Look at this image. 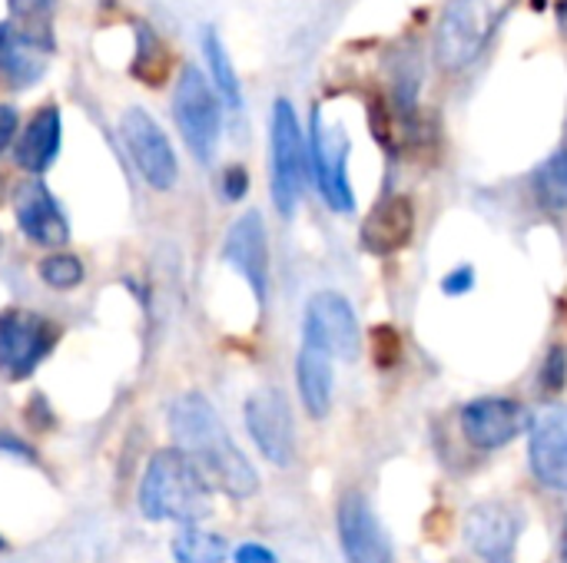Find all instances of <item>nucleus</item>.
Returning a JSON list of instances; mask_svg holds the SVG:
<instances>
[{
	"instance_id": "1",
	"label": "nucleus",
	"mask_w": 567,
	"mask_h": 563,
	"mask_svg": "<svg viewBox=\"0 0 567 563\" xmlns=\"http://www.w3.org/2000/svg\"><path fill=\"white\" fill-rule=\"evenodd\" d=\"M169 431L176 438V451L193 461L209 488H219L229 498H252L259 491V475L249 458L229 438L219 411L199 395L186 392L169 408Z\"/></svg>"
},
{
	"instance_id": "2",
	"label": "nucleus",
	"mask_w": 567,
	"mask_h": 563,
	"mask_svg": "<svg viewBox=\"0 0 567 563\" xmlns=\"http://www.w3.org/2000/svg\"><path fill=\"white\" fill-rule=\"evenodd\" d=\"M209 484L176 448L156 451L140 481V511L156 524H199L209 514Z\"/></svg>"
},
{
	"instance_id": "3",
	"label": "nucleus",
	"mask_w": 567,
	"mask_h": 563,
	"mask_svg": "<svg viewBox=\"0 0 567 563\" xmlns=\"http://www.w3.org/2000/svg\"><path fill=\"white\" fill-rule=\"evenodd\" d=\"M518 0H449L435 27V63L445 73L468 70L495 40Z\"/></svg>"
},
{
	"instance_id": "4",
	"label": "nucleus",
	"mask_w": 567,
	"mask_h": 563,
	"mask_svg": "<svg viewBox=\"0 0 567 563\" xmlns=\"http://www.w3.org/2000/svg\"><path fill=\"white\" fill-rule=\"evenodd\" d=\"M269 159H272V202L282 216H292L309 169V149L289 100H276L272 126H269Z\"/></svg>"
},
{
	"instance_id": "5",
	"label": "nucleus",
	"mask_w": 567,
	"mask_h": 563,
	"mask_svg": "<svg viewBox=\"0 0 567 563\" xmlns=\"http://www.w3.org/2000/svg\"><path fill=\"white\" fill-rule=\"evenodd\" d=\"M349 149L352 139L339 123H326L322 113H312V133H309V163L316 186L322 199L336 212H352L355 209V192L349 183Z\"/></svg>"
},
{
	"instance_id": "6",
	"label": "nucleus",
	"mask_w": 567,
	"mask_h": 563,
	"mask_svg": "<svg viewBox=\"0 0 567 563\" xmlns=\"http://www.w3.org/2000/svg\"><path fill=\"white\" fill-rule=\"evenodd\" d=\"M173 116L193 156L199 163L213 159L216 143H219V103L213 96V86L196 66H186L179 73V83L173 93Z\"/></svg>"
},
{
	"instance_id": "7",
	"label": "nucleus",
	"mask_w": 567,
	"mask_h": 563,
	"mask_svg": "<svg viewBox=\"0 0 567 563\" xmlns=\"http://www.w3.org/2000/svg\"><path fill=\"white\" fill-rule=\"evenodd\" d=\"M302 342L326 352L329 358L355 362L362 348V329L349 299L339 292H316L306 305Z\"/></svg>"
},
{
	"instance_id": "8",
	"label": "nucleus",
	"mask_w": 567,
	"mask_h": 563,
	"mask_svg": "<svg viewBox=\"0 0 567 563\" xmlns=\"http://www.w3.org/2000/svg\"><path fill=\"white\" fill-rule=\"evenodd\" d=\"M56 329L50 319L27 312V309H7L0 312V372L10 382H20L37 372V365L53 352Z\"/></svg>"
},
{
	"instance_id": "9",
	"label": "nucleus",
	"mask_w": 567,
	"mask_h": 563,
	"mask_svg": "<svg viewBox=\"0 0 567 563\" xmlns=\"http://www.w3.org/2000/svg\"><path fill=\"white\" fill-rule=\"evenodd\" d=\"M120 136L126 143L130 159L136 163L140 176L153 186V189H173L179 166H176V153L166 139V133L153 123L150 113L143 110H126L120 119Z\"/></svg>"
},
{
	"instance_id": "10",
	"label": "nucleus",
	"mask_w": 567,
	"mask_h": 563,
	"mask_svg": "<svg viewBox=\"0 0 567 563\" xmlns=\"http://www.w3.org/2000/svg\"><path fill=\"white\" fill-rule=\"evenodd\" d=\"M528 425L532 415L525 411V405L505 395L475 398L462 408V435L475 451H498L525 435Z\"/></svg>"
},
{
	"instance_id": "11",
	"label": "nucleus",
	"mask_w": 567,
	"mask_h": 563,
	"mask_svg": "<svg viewBox=\"0 0 567 563\" xmlns=\"http://www.w3.org/2000/svg\"><path fill=\"white\" fill-rule=\"evenodd\" d=\"M336 528H339V548L346 563H392V541L379 521V514L372 511L369 498L359 491H349L339 501V514H336Z\"/></svg>"
},
{
	"instance_id": "12",
	"label": "nucleus",
	"mask_w": 567,
	"mask_h": 563,
	"mask_svg": "<svg viewBox=\"0 0 567 563\" xmlns=\"http://www.w3.org/2000/svg\"><path fill=\"white\" fill-rule=\"evenodd\" d=\"M246 428L266 461L286 468L296 458V428L289 402L279 388H259L246 402Z\"/></svg>"
},
{
	"instance_id": "13",
	"label": "nucleus",
	"mask_w": 567,
	"mask_h": 563,
	"mask_svg": "<svg viewBox=\"0 0 567 563\" xmlns=\"http://www.w3.org/2000/svg\"><path fill=\"white\" fill-rule=\"evenodd\" d=\"M528 461L535 478L567 494V408L545 405L528 425Z\"/></svg>"
},
{
	"instance_id": "14",
	"label": "nucleus",
	"mask_w": 567,
	"mask_h": 563,
	"mask_svg": "<svg viewBox=\"0 0 567 563\" xmlns=\"http://www.w3.org/2000/svg\"><path fill=\"white\" fill-rule=\"evenodd\" d=\"M223 256L249 282L256 302L262 305L269 292V242H266V226L259 212H246L233 222Z\"/></svg>"
},
{
	"instance_id": "15",
	"label": "nucleus",
	"mask_w": 567,
	"mask_h": 563,
	"mask_svg": "<svg viewBox=\"0 0 567 563\" xmlns=\"http://www.w3.org/2000/svg\"><path fill=\"white\" fill-rule=\"evenodd\" d=\"M13 216L20 232L37 246H63L70 239V226L40 179H27L13 192Z\"/></svg>"
},
{
	"instance_id": "16",
	"label": "nucleus",
	"mask_w": 567,
	"mask_h": 563,
	"mask_svg": "<svg viewBox=\"0 0 567 563\" xmlns=\"http://www.w3.org/2000/svg\"><path fill=\"white\" fill-rule=\"evenodd\" d=\"M465 541L485 563H512L518 544V518L502 504H478L465 518Z\"/></svg>"
},
{
	"instance_id": "17",
	"label": "nucleus",
	"mask_w": 567,
	"mask_h": 563,
	"mask_svg": "<svg viewBox=\"0 0 567 563\" xmlns=\"http://www.w3.org/2000/svg\"><path fill=\"white\" fill-rule=\"evenodd\" d=\"M415 236V206L409 196H389L382 199L362 222V249L372 256H395L402 252Z\"/></svg>"
},
{
	"instance_id": "18",
	"label": "nucleus",
	"mask_w": 567,
	"mask_h": 563,
	"mask_svg": "<svg viewBox=\"0 0 567 563\" xmlns=\"http://www.w3.org/2000/svg\"><path fill=\"white\" fill-rule=\"evenodd\" d=\"M50 53V33L20 27L17 20L0 27V70L13 86H30L40 80Z\"/></svg>"
},
{
	"instance_id": "19",
	"label": "nucleus",
	"mask_w": 567,
	"mask_h": 563,
	"mask_svg": "<svg viewBox=\"0 0 567 563\" xmlns=\"http://www.w3.org/2000/svg\"><path fill=\"white\" fill-rule=\"evenodd\" d=\"M296 385L306 411L312 418H326L332 408V358L302 342L296 355Z\"/></svg>"
},
{
	"instance_id": "20",
	"label": "nucleus",
	"mask_w": 567,
	"mask_h": 563,
	"mask_svg": "<svg viewBox=\"0 0 567 563\" xmlns=\"http://www.w3.org/2000/svg\"><path fill=\"white\" fill-rule=\"evenodd\" d=\"M56 153H60V110L56 106H43L27 123L20 143H17V163L27 173H43V169H50Z\"/></svg>"
},
{
	"instance_id": "21",
	"label": "nucleus",
	"mask_w": 567,
	"mask_h": 563,
	"mask_svg": "<svg viewBox=\"0 0 567 563\" xmlns=\"http://www.w3.org/2000/svg\"><path fill=\"white\" fill-rule=\"evenodd\" d=\"M226 538L203 531L196 524L179 528V534L173 538V561L176 563H223L226 561Z\"/></svg>"
},
{
	"instance_id": "22",
	"label": "nucleus",
	"mask_w": 567,
	"mask_h": 563,
	"mask_svg": "<svg viewBox=\"0 0 567 563\" xmlns=\"http://www.w3.org/2000/svg\"><path fill=\"white\" fill-rule=\"evenodd\" d=\"M535 196L545 209H567V149H555L535 169Z\"/></svg>"
},
{
	"instance_id": "23",
	"label": "nucleus",
	"mask_w": 567,
	"mask_h": 563,
	"mask_svg": "<svg viewBox=\"0 0 567 563\" xmlns=\"http://www.w3.org/2000/svg\"><path fill=\"white\" fill-rule=\"evenodd\" d=\"M203 43H206V60H209V70H213V83H216V90L223 93L226 106L239 110L243 93H239V80H236V70H233V60H229L226 46L219 43V37H216L213 30H206Z\"/></svg>"
},
{
	"instance_id": "24",
	"label": "nucleus",
	"mask_w": 567,
	"mask_h": 563,
	"mask_svg": "<svg viewBox=\"0 0 567 563\" xmlns=\"http://www.w3.org/2000/svg\"><path fill=\"white\" fill-rule=\"evenodd\" d=\"M166 66H169V56H166L163 43L156 40L153 30L140 27V56L133 60V73H136L140 80H146V83L156 86V83H163Z\"/></svg>"
},
{
	"instance_id": "25",
	"label": "nucleus",
	"mask_w": 567,
	"mask_h": 563,
	"mask_svg": "<svg viewBox=\"0 0 567 563\" xmlns=\"http://www.w3.org/2000/svg\"><path fill=\"white\" fill-rule=\"evenodd\" d=\"M83 262L76 259V256H66V252H60V256H50V259H43L40 262V279L50 285V289H60V292H66V289H76L80 282H83Z\"/></svg>"
},
{
	"instance_id": "26",
	"label": "nucleus",
	"mask_w": 567,
	"mask_h": 563,
	"mask_svg": "<svg viewBox=\"0 0 567 563\" xmlns=\"http://www.w3.org/2000/svg\"><path fill=\"white\" fill-rule=\"evenodd\" d=\"M372 358H375V368L389 372L399 365L402 358V338L392 325H375L372 329Z\"/></svg>"
},
{
	"instance_id": "27",
	"label": "nucleus",
	"mask_w": 567,
	"mask_h": 563,
	"mask_svg": "<svg viewBox=\"0 0 567 563\" xmlns=\"http://www.w3.org/2000/svg\"><path fill=\"white\" fill-rule=\"evenodd\" d=\"M567 385V348L565 345H551V352L542 362V388L545 392H565Z\"/></svg>"
},
{
	"instance_id": "28",
	"label": "nucleus",
	"mask_w": 567,
	"mask_h": 563,
	"mask_svg": "<svg viewBox=\"0 0 567 563\" xmlns=\"http://www.w3.org/2000/svg\"><path fill=\"white\" fill-rule=\"evenodd\" d=\"M10 10L17 20L27 23V30L47 33V17H50V0H10Z\"/></svg>"
},
{
	"instance_id": "29",
	"label": "nucleus",
	"mask_w": 567,
	"mask_h": 563,
	"mask_svg": "<svg viewBox=\"0 0 567 563\" xmlns=\"http://www.w3.org/2000/svg\"><path fill=\"white\" fill-rule=\"evenodd\" d=\"M475 289V265H455L445 279H442V292L449 299H462Z\"/></svg>"
},
{
	"instance_id": "30",
	"label": "nucleus",
	"mask_w": 567,
	"mask_h": 563,
	"mask_svg": "<svg viewBox=\"0 0 567 563\" xmlns=\"http://www.w3.org/2000/svg\"><path fill=\"white\" fill-rule=\"evenodd\" d=\"M249 192V173L243 169V166H229L226 173H223V196L226 199H243Z\"/></svg>"
},
{
	"instance_id": "31",
	"label": "nucleus",
	"mask_w": 567,
	"mask_h": 563,
	"mask_svg": "<svg viewBox=\"0 0 567 563\" xmlns=\"http://www.w3.org/2000/svg\"><path fill=\"white\" fill-rule=\"evenodd\" d=\"M236 563H279V557L269 551V548H262V544H243L239 551H236Z\"/></svg>"
},
{
	"instance_id": "32",
	"label": "nucleus",
	"mask_w": 567,
	"mask_h": 563,
	"mask_svg": "<svg viewBox=\"0 0 567 563\" xmlns=\"http://www.w3.org/2000/svg\"><path fill=\"white\" fill-rule=\"evenodd\" d=\"M13 133H17V113L10 106H0V153L7 149Z\"/></svg>"
},
{
	"instance_id": "33",
	"label": "nucleus",
	"mask_w": 567,
	"mask_h": 563,
	"mask_svg": "<svg viewBox=\"0 0 567 563\" xmlns=\"http://www.w3.org/2000/svg\"><path fill=\"white\" fill-rule=\"evenodd\" d=\"M0 451H10L13 458H30V448L23 441L10 438V435H0Z\"/></svg>"
},
{
	"instance_id": "34",
	"label": "nucleus",
	"mask_w": 567,
	"mask_h": 563,
	"mask_svg": "<svg viewBox=\"0 0 567 563\" xmlns=\"http://www.w3.org/2000/svg\"><path fill=\"white\" fill-rule=\"evenodd\" d=\"M555 13H558V27H561V33L567 37V0H558Z\"/></svg>"
},
{
	"instance_id": "35",
	"label": "nucleus",
	"mask_w": 567,
	"mask_h": 563,
	"mask_svg": "<svg viewBox=\"0 0 567 563\" xmlns=\"http://www.w3.org/2000/svg\"><path fill=\"white\" fill-rule=\"evenodd\" d=\"M561 563H567V521H565V531H561Z\"/></svg>"
},
{
	"instance_id": "36",
	"label": "nucleus",
	"mask_w": 567,
	"mask_h": 563,
	"mask_svg": "<svg viewBox=\"0 0 567 563\" xmlns=\"http://www.w3.org/2000/svg\"><path fill=\"white\" fill-rule=\"evenodd\" d=\"M3 548H7V541H3V538H0V551H3Z\"/></svg>"
}]
</instances>
